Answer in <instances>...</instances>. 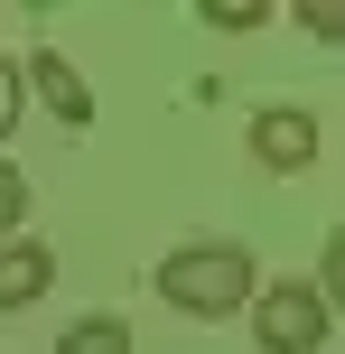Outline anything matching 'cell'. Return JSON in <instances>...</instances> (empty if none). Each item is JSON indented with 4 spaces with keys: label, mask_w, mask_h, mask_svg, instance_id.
<instances>
[{
    "label": "cell",
    "mask_w": 345,
    "mask_h": 354,
    "mask_svg": "<svg viewBox=\"0 0 345 354\" xmlns=\"http://www.w3.org/2000/svg\"><path fill=\"white\" fill-rule=\"evenodd\" d=\"M159 299L178 317H234V308L261 299V270H252L243 243H178L159 261Z\"/></svg>",
    "instance_id": "obj_1"
},
{
    "label": "cell",
    "mask_w": 345,
    "mask_h": 354,
    "mask_svg": "<svg viewBox=\"0 0 345 354\" xmlns=\"http://www.w3.org/2000/svg\"><path fill=\"white\" fill-rule=\"evenodd\" d=\"M327 317H336V308H327L317 280H271L252 299V345L261 354H317V345H327Z\"/></svg>",
    "instance_id": "obj_2"
},
{
    "label": "cell",
    "mask_w": 345,
    "mask_h": 354,
    "mask_svg": "<svg viewBox=\"0 0 345 354\" xmlns=\"http://www.w3.org/2000/svg\"><path fill=\"white\" fill-rule=\"evenodd\" d=\"M252 159L271 168V177H299V168H317V112H299V103H271V112H252Z\"/></svg>",
    "instance_id": "obj_3"
},
{
    "label": "cell",
    "mask_w": 345,
    "mask_h": 354,
    "mask_svg": "<svg viewBox=\"0 0 345 354\" xmlns=\"http://www.w3.org/2000/svg\"><path fill=\"white\" fill-rule=\"evenodd\" d=\"M28 93H37V103H47L66 131H93V93H84V75H75L56 47H37V56H28Z\"/></svg>",
    "instance_id": "obj_4"
},
{
    "label": "cell",
    "mask_w": 345,
    "mask_h": 354,
    "mask_svg": "<svg viewBox=\"0 0 345 354\" xmlns=\"http://www.w3.org/2000/svg\"><path fill=\"white\" fill-rule=\"evenodd\" d=\"M47 280H56V252L47 243H0V317H10V308H37Z\"/></svg>",
    "instance_id": "obj_5"
},
{
    "label": "cell",
    "mask_w": 345,
    "mask_h": 354,
    "mask_svg": "<svg viewBox=\"0 0 345 354\" xmlns=\"http://www.w3.org/2000/svg\"><path fill=\"white\" fill-rule=\"evenodd\" d=\"M56 354H131V326H122V317H103V308H93V317H75L66 336H56Z\"/></svg>",
    "instance_id": "obj_6"
},
{
    "label": "cell",
    "mask_w": 345,
    "mask_h": 354,
    "mask_svg": "<svg viewBox=\"0 0 345 354\" xmlns=\"http://www.w3.org/2000/svg\"><path fill=\"white\" fill-rule=\"evenodd\" d=\"M19 224H28V177L0 159V243H19Z\"/></svg>",
    "instance_id": "obj_7"
},
{
    "label": "cell",
    "mask_w": 345,
    "mask_h": 354,
    "mask_svg": "<svg viewBox=\"0 0 345 354\" xmlns=\"http://www.w3.org/2000/svg\"><path fill=\"white\" fill-rule=\"evenodd\" d=\"M299 28H308V37H327V47H345V0H299Z\"/></svg>",
    "instance_id": "obj_8"
},
{
    "label": "cell",
    "mask_w": 345,
    "mask_h": 354,
    "mask_svg": "<svg viewBox=\"0 0 345 354\" xmlns=\"http://www.w3.org/2000/svg\"><path fill=\"white\" fill-rule=\"evenodd\" d=\"M205 28H261V19H271V0H205Z\"/></svg>",
    "instance_id": "obj_9"
},
{
    "label": "cell",
    "mask_w": 345,
    "mask_h": 354,
    "mask_svg": "<svg viewBox=\"0 0 345 354\" xmlns=\"http://www.w3.org/2000/svg\"><path fill=\"white\" fill-rule=\"evenodd\" d=\"M317 289H327V308L345 317V224L327 233V270H317Z\"/></svg>",
    "instance_id": "obj_10"
},
{
    "label": "cell",
    "mask_w": 345,
    "mask_h": 354,
    "mask_svg": "<svg viewBox=\"0 0 345 354\" xmlns=\"http://www.w3.org/2000/svg\"><path fill=\"white\" fill-rule=\"evenodd\" d=\"M19 84H28V66H10V56H0V140L19 131Z\"/></svg>",
    "instance_id": "obj_11"
}]
</instances>
